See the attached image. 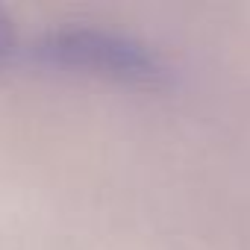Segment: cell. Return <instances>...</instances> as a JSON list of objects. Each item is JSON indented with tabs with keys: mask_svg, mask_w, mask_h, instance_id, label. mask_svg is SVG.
<instances>
[{
	"mask_svg": "<svg viewBox=\"0 0 250 250\" xmlns=\"http://www.w3.org/2000/svg\"><path fill=\"white\" fill-rule=\"evenodd\" d=\"M18 50V33H15V24L12 18L0 9V65H6Z\"/></svg>",
	"mask_w": 250,
	"mask_h": 250,
	"instance_id": "7a4b0ae2",
	"label": "cell"
},
{
	"mask_svg": "<svg viewBox=\"0 0 250 250\" xmlns=\"http://www.w3.org/2000/svg\"><path fill=\"white\" fill-rule=\"evenodd\" d=\"M33 56L56 71L85 74L109 83L153 88L168 80V62L142 39L103 27H56L44 33Z\"/></svg>",
	"mask_w": 250,
	"mask_h": 250,
	"instance_id": "6da1fadb",
	"label": "cell"
}]
</instances>
